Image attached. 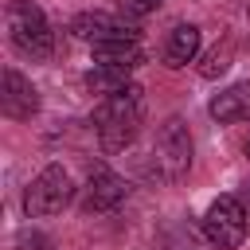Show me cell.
I'll list each match as a JSON object with an SVG mask.
<instances>
[{"mask_svg":"<svg viewBox=\"0 0 250 250\" xmlns=\"http://www.w3.org/2000/svg\"><path fill=\"white\" fill-rule=\"evenodd\" d=\"M145 117V94L141 86H121L117 94H105V102L94 109V125H98V141L105 152H121L125 145H133L137 129Z\"/></svg>","mask_w":250,"mask_h":250,"instance_id":"obj_1","label":"cell"},{"mask_svg":"<svg viewBox=\"0 0 250 250\" xmlns=\"http://www.w3.org/2000/svg\"><path fill=\"white\" fill-rule=\"evenodd\" d=\"M4 23H8L12 47H16L23 59H31V62L51 59V51H55V31H51V20L43 16L39 4H31V0H12V4L4 8Z\"/></svg>","mask_w":250,"mask_h":250,"instance_id":"obj_2","label":"cell"},{"mask_svg":"<svg viewBox=\"0 0 250 250\" xmlns=\"http://www.w3.org/2000/svg\"><path fill=\"white\" fill-rule=\"evenodd\" d=\"M74 195V184H70V172L62 164H47L23 191V211L27 219H47V215H59Z\"/></svg>","mask_w":250,"mask_h":250,"instance_id":"obj_3","label":"cell"},{"mask_svg":"<svg viewBox=\"0 0 250 250\" xmlns=\"http://www.w3.org/2000/svg\"><path fill=\"white\" fill-rule=\"evenodd\" d=\"M246 230H250V215H246V207H242L238 195H219V199L207 207V215H203V234H207V242H211L215 250H234V246H242Z\"/></svg>","mask_w":250,"mask_h":250,"instance_id":"obj_4","label":"cell"},{"mask_svg":"<svg viewBox=\"0 0 250 250\" xmlns=\"http://www.w3.org/2000/svg\"><path fill=\"white\" fill-rule=\"evenodd\" d=\"M152 156H156V168H160L164 180H184L188 176V168H191V133L180 117H168L160 125Z\"/></svg>","mask_w":250,"mask_h":250,"instance_id":"obj_5","label":"cell"},{"mask_svg":"<svg viewBox=\"0 0 250 250\" xmlns=\"http://www.w3.org/2000/svg\"><path fill=\"white\" fill-rule=\"evenodd\" d=\"M125 195H129V184H125L117 172H109V168H94L90 180H86V188H82V211H90V215L117 211V207L125 203Z\"/></svg>","mask_w":250,"mask_h":250,"instance_id":"obj_6","label":"cell"},{"mask_svg":"<svg viewBox=\"0 0 250 250\" xmlns=\"http://www.w3.org/2000/svg\"><path fill=\"white\" fill-rule=\"evenodd\" d=\"M70 35L94 47V43H105V39H125V35H137V31H133L125 20L109 16V12H82V16H74V20H70Z\"/></svg>","mask_w":250,"mask_h":250,"instance_id":"obj_7","label":"cell"},{"mask_svg":"<svg viewBox=\"0 0 250 250\" xmlns=\"http://www.w3.org/2000/svg\"><path fill=\"white\" fill-rule=\"evenodd\" d=\"M0 105H4V113L8 117H16V121H27L35 109H39V94H35V86L20 74V70H4V90H0Z\"/></svg>","mask_w":250,"mask_h":250,"instance_id":"obj_8","label":"cell"},{"mask_svg":"<svg viewBox=\"0 0 250 250\" xmlns=\"http://www.w3.org/2000/svg\"><path fill=\"white\" fill-rule=\"evenodd\" d=\"M207 113H211L215 121H223V125H230V121H250V82H234V86H227L223 94H215L211 105H207Z\"/></svg>","mask_w":250,"mask_h":250,"instance_id":"obj_9","label":"cell"},{"mask_svg":"<svg viewBox=\"0 0 250 250\" xmlns=\"http://www.w3.org/2000/svg\"><path fill=\"white\" fill-rule=\"evenodd\" d=\"M195 55H199V27L195 23H176L164 39V66H172V70L188 66V62H195Z\"/></svg>","mask_w":250,"mask_h":250,"instance_id":"obj_10","label":"cell"},{"mask_svg":"<svg viewBox=\"0 0 250 250\" xmlns=\"http://www.w3.org/2000/svg\"><path fill=\"white\" fill-rule=\"evenodd\" d=\"M145 51L137 43V35H125V39H105V43H94V62L102 66H117V70H133L141 66Z\"/></svg>","mask_w":250,"mask_h":250,"instance_id":"obj_11","label":"cell"},{"mask_svg":"<svg viewBox=\"0 0 250 250\" xmlns=\"http://www.w3.org/2000/svg\"><path fill=\"white\" fill-rule=\"evenodd\" d=\"M86 86L94 94H117L121 86H129V70H117V66H102L94 62V70L86 74Z\"/></svg>","mask_w":250,"mask_h":250,"instance_id":"obj_12","label":"cell"},{"mask_svg":"<svg viewBox=\"0 0 250 250\" xmlns=\"http://www.w3.org/2000/svg\"><path fill=\"white\" fill-rule=\"evenodd\" d=\"M227 66H230V43H223V47L207 51V55H203V62H199V74H203V78H219Z\"/></svg>","mask_w":250,"mask_h":250,"instance_id":"obj_13","label":"cell"},{"mask_svg":"<svg viewBox=\"0 0 250 250\" xmlns=\"http://www.w3.org/2000/svg\"><path fill=\"white\" fill-rule=\"evenodd\" d=\"M164 0H125V8L133 12V16H148V12H156Z\"/></svg>","mask_w":250,"mask_h":250,"instance_id":"obj_14","label":"cell"},{"mask_svg":"<svg viewBox=\"0 0 250 250\" xmlns=\"http://www.w3.org/2000/svg\"><path fill=\"white\" fill-rule=\"evenodd\" d=\"M16 246H20V250H47V238H43V234H20Z\"/></svg>","mask_w":250,"mask_h":250,"instance_id":"obj_15","label":"cell"},{"mask_svg":"<svg viewBox=\"0 0 250 250\" xmlns=\"http://www.w3.org/2000/svg\"><path fill=\"white\" fill-rule=\"evenodd\" d=\"M238 199H242V207H246V215H250V184L242 188V195H238Z\"/></svg>","mask_w":250,"mask_h":250,"instance_id":"obj_16","label":"cell"},{"mask_svg":"<svg viewBox=\"0 0 250 250\" xmlns=\"http://www.w3.org/2000/svg\"><path fill=\"white\" fill-rule=\"evenodd\" d=\"M242 148H246V156H250V141H246V145H242Z\"/></svg>","mask_w":250,"mask_h":250,"instance_id":"obj_17","label":"cell"}]
</instances>
